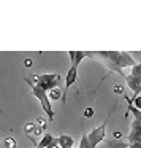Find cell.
<instances>
[{"label": "cell", "mask_w": 141, "mask_h": 148, "mask_svg": "<svg viewBox=\"0 0 141 148\" xmlns=\"http://www.w3.org/2000/svg\"><path fill=\"white\" fill-rule=\"evenodd\" d=\"M106 134V121H103L98 127H95L94 131H90L87 134V140H89V148H97L98 143L105 138Z\"/></svg>", "instance_id": "obj_4"}, {"label": "cell", "mask_w": 141, "mask_h": 148, "mask_svg": "<svg viewBox=\"0 0 141 148\" xmlns=\"http://www.w3.org/2000/svg\"><path fill=\"white\" fill-rule=\"evenodd\" d=\"M84 116H86V118H90V116H94V108H92V107H89V108L84 110Z\"/></svg>", "instance_id": "obj_17"}, {"label": "cell", "mask_w": 141, "mask_h": 148, "mask_svg": "<svg viewBox=\"0 0 141 148\" xmlns=\"http://www.w3.org/2000/svg\"><path fill=\"white\" fill-rule=\"evenodd\" d=\"M33 131H35V123H27V124L24 126V132H26V134H32Z\"/></svg>", "instance_id": "obj_16"}, {"label": "cell", "mask_w": 141, "mask_h": 148, "mask_svg": "<svg viewBox=\"0 0 141 148\" xmlns=\"http://www.w3.org/2000/svg\"><path fill=\"white\" fill-rule=\"evenodd\" d=\"M24 64H26V67H30V65H32V61H30V59H26Z\"/></svg>", "instance_id": "obj_19"}, {"label": "cell", "mask_w": 141, "mask_h": 148, "mask_svg": "<svg viewBox=\"0 0 141 148\" xmlns=\"http://www.w3.org/2000/svg\"><path fill=\"white\" fill-rule=\"evenodd\" d=\"M5 143V148H16V140H14V137H7L3 140Z\"/></svg>", "instance_id": "obj_13"}, {"label": "cell", "mask_w": 141, "mask_h": 148, "mask_svg": "<svg viewBox=\"0 0 141 148\" xmlns=\"http://www.w3.org/2000/svg\"><path fill=\"white\" fill-rule=\"evenodd\" d=\"M48 97H49V100H59V99H62L60 89H59V88H56V89L49 91V92H48Z\"/></svg>", "instance_id": "obj_12"}, {"label": "cell", "mask_w": 141, "mask_h": 148, "mask_svg": "<svg viewBox=\"0 0 141 148\" xmlns=\"http://www.w3.org/2000/svg\"><path fill=\"white\" fill-rule=\"evenodd\" d=\"M78 148H89V140H87V134L81 135V142H79V147Z\"/></svg>", "instance_id": "obj_15"}, {"label": "cell", "mask_w": 141, "mask_h": 148, "mask_svg": "<svg viewBox=\"0 0 141 148\" xmlns=\"http://www.w3.org/2000/svg\"><path fill=\"white\" fill-rule=\"evenodd\" d=\"M57 145H59V148H73V143H75V140H73V137L71 135H68V134H62V135H59L57 138Z\"/></svg>", "instance_id": "obj_8"}, {"label": "cell", "mask_w": 141, "mask_h": 148, "mask_svg": "<svg viewBox=\"0 0 141 148\" xmlns=\"http://www.w3.org/2000/svg\"><path fill=\"white\" fill-rule=\"evenodd\" d=\"M132 77L133 78H138V80H141V62H136V64L132 67Z\"/></svg>", "instance_id": "obj_11"}, {"label": "cell", "mask_w": 141, "mask_h": 148, "mask_svg": "<svg viewBox=\"0 0 141 148\" xmlns=\"http://www.w3.org/2000/svg\"><path fill=\"white\" fill-rule=\"evenodd\" d=\"M24 81H26V83L30 86V89H32V94L37 97V99H38V102L41 103V108L45 110V113L48 115L49 121L52 123V121H54V110H52V107H51V100H49V97H48V92H45L41 88L35 86V84H33L27 77H24Z\"/></svg>", "instance_id": "obj_3"}, {"label": "cell", "mask_w": 141, "mask_h": 148, "mask_svg": "<svg viewBox=\"0 0 141 148\" xmlns=\"http://www.w3.org/2000/svg\"><path fill=\"white\" fill-rule=\"evenodd\" d=\"M68 58L71 61V65H79L81 61L86 58V51H68Z\"/></svg>", "instance_id": "obj_9"}, {"label": "cell", "mask_w": 141, "mask_h": 148, "mask_svg": "<svg viewBox=\"0 0 141 148\" xmlns=\"http://www.w3.org/2000/svg\"><path fill=\"white\" fill-rule=\"evenodd\" d=\"M76 78H78V65H70L67 75H65V89H64V96H62V100L65 102L67 99V91L76 83Z\"/></svg>", "instance_id": "obj_6"}, {"label": "cell", "mask_w": 141, "mask_h": 148, "mask_svg": "<svg viewBox=\"0 0 141 148\" xmlns=\"http://www.w3.org/2000/svg\"><path fill=\"white\" fill-rule=\"evenodd\" d=\"M127 148H133V147H132V145H128V147H127Z\"/></svg>", "instance_id": "obj_21"}, {"label": "cell", "mask_w": 141, "mask_h": 148, "mask_svg": "<svg viewBox=\"0 0 141 148\" xmlns=\"http://www.w3.org/2000/svg\"><path fill=\"white\" fill-rule=\"evenodd\" d=\"M86 58L102 59V61H105L106 67H108L109 70L121 73V77H125V73H124L125 67L132 69L135 64H136L135 59L125 51H121V53H117V51H87Z\"/></svg>", "instance_id": "obj_1"}, {"label": "cell", "mask_w": 141, "mask_h": 148, "mask_svg": "<svg viewBox=\"0 0 141 148\" xmlns=\"http://www.w3.org/2000/svg\"><path fill=\"white\" fill-rule=\"evenodd\" d=\"M127 145L141 148V121L133 119L130 126V134L127 135Z\"/></svg>", "instance_id": "obj_5"}, {"label": "cell", "mask_w": 141, "mask_h": 148, "mask_svg": "<svg viewBox=\"0 0 141 148\" xmlns=\"http://www.w3.org/2000/svg\"><path fill=\"white\" fill-rule=\"evenodd\" d=\"M54 140H56V137H54L52 134H45L41 140H40L38 143H37V148H48Z\"/></svg>", "instance_id": "obj_10"}, {"label": "cell", "mask_w": 141, "mask_h": 148, "mask_svg": "<svg viewBox=\"0 0 141 148\" xmlns=\"http://www.w3.org/2000/svg\"><path fill=\"white\" fill-rule=\"evenodd\" d=\"M114 92L116 94H122V96H124V88H122L121 84H116V86H114Z\"/></svg>", "instance_id": "obj_18"}, {"label": "cell", "mask_w": 141, "mask_h": 148, "mask_svg": "<svg viewBox=\"0 0 141 148\" xmlns=\"http://www.w3.org/2000/svg\"><path fill=\"white\" fill-rule=\"evenodd\" d=\"M35 86L41 88L45 92L56 89V88L60 86L62 83V77L59 73H43V75H30L29 78Z\"/></svg>", "instance_id": "obj_2"}, {"label": "cell", "mask_w": 141, "mask_h": 148, "mask_svg": "<svg viewBox=\"0 0 141 148\" xmlns=\"http://www.w3.org/2000/svg\"><path fill=\"white\" fill-rule=\"evenodd\" d=\"M113 135H114V138H121V137H122V134H121V132H117V131H116Z\"/></svg>", "instance_id": "obj_20"}, {"label": "cell", "mask_w": 141, "mask_h": 148, "mask_svg": "<svg viewBox=\"0 0 141 148\" xmlns=\"http://www.w3.org/2000/svg\"><path fill=\"white\" fill-rule=\"evenodd\" d=\"M124 78H125V81H127L128 88L133 91V97L140 96V94H141V80H138V78H133L132 75H125Z\"/></svg>", "instance_id": "obj_7"}, {"label": "cell", "mask_w": 141, "mask_h": 148, "mask_svg": "<svg viewBox=\"0 0 141 148\" xmlns=\"http://www.w3.org/2000/svg\"><path fill=\"white\" fill-rule=\"evenodd\" d=\"M130 103L136 110H140V112H141V96H136V97H133V99H130Z\"/></svg>", "instance_id": "obj_14"}]
</instances>
